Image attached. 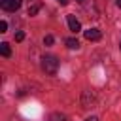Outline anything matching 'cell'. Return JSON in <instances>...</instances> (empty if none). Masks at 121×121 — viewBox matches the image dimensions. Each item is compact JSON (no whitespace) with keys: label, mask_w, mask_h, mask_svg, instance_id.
<instances>
[{"label":"cell","mask_w":121,"mask_h":121,"mask_svg":"<svg viewBox=\"0 0 121 121\" xmlns=\"http://www.w3.org/2000/svg\"><path fill=\"white\" fill-rule=\"evenodd\" d=\"M28 2H36V0H28Z\"/></svg>","instance_id":"16"},{"label":"cell","mask_w":121,"mask_h":121,"mask_svg":"<svg viewBox=\"0 0 121 121\" xmlns=\"http://www.w3.org/2000/svg\"><path fill=\"white\" fill-rule=\"evenodd\" d=\"M66 45H68L70 49H78V47H79V42H78L76 38H66Z\"/></svg>","instance_id":"8"},{"label":"cell","mask_w":121,"mask_h":121,"mask_svg":"<svg viewBox=\"0 0 121 121\" xmlns=\"http://www.w3.org/2000/svg\"><path fill=\"white\" fill-rule=\"evenodd\" d=\"M0 6L4 11H17L21 8V0H0Z\"/></svg>","instance_id":"3"},{"label":"cell","mask_w":121,"mask_h":121,"mask_svg":"<svg viewBox=\"0 0 121 121\" xmlns=\"http://www.w3.org/2000/svg\"><path fill=\"white\" fill-rule=\"evenodd\" d=\"M76 2H83V0H76Z\"/></svg>","instance_id":"17"},{"label":"cell","mask_w":121,"mask_h":121,"mask_svg":"<svg viewBox=\"0 0 121 121\" xmlns=\"http://www.w3.org/2000/svg\"><path fill=\"white\" fill-rule=\"evenodd\" d=\"M51 121H68V117H66L64 113H59V112H57V113L51 115Z\"/></svg>","instance_id":"9"},{"label":"cell","mask_w":121,"mask_h":121,"mask_svg":"<svg viewBox=\"0 0 121 121\" xmlns=\"http://www.w3.org/2000/svg\"><path fill=\"white\" fill-rule=\"evenodd\" d=\"M15 40H17V42H23V40H25V32H23V30H19V32L15 34Z\"/></svg>","instance_id":"11"},{"label":"cell","mask_w":121,"mask_h":121,"mask_svg":"<svg viewBox=\"0 0 121 121\" xmlns=\"http://www.w3.org/2000/svg\"><path fill=\"white\" fill-rule=\"evenodd\" d=\"M119 49H121V42H119Z\"/></svg>","instance_id":"18"},{"label":"cell","mask_w":121,"mask_h":121,"mask_svg":"<svg viewBox=\"0 0 121 121\" xmlns=\"http://www.w3.org/2000/svg\"><path fill=\"white\" fill-rule=\"evenodd\" d=\"M66 19H68V26H70L72 32H79V30H81V25H79V21H78L74 15H68Z\"/></svg>","instance_id":"5"},{"label":"cell","mask_w":121,"mask_h":121,"mask_svg":"<svg viewBox=\"0 0 121 121\" xmlns=\"http://www.w3.org/2000/svg\"><path fill=\"white\" fill-rule=\"evenodd\" d=\"M0 53H2L4 57H9V55H11V47H9V43H6V42L0 43Z\"/></svg>","instance_id":"7"},{"label":"cell","mask_w":121,"mask_h":121,"mask_svg":"<svg viewBox=\"0 0 121 121\" xmlns=\"http://www.w3.org/2000/svg\"><path fill=\"white\" fill-rule=\"evenodd\" d=\"M42 70H43L45 74H49V76L57 74V70H59V60H57V57L45 55V57L42 59Z\"/></svg>","instance_id":"1"},{"label":"cell","mask_w":121,"mask_h":121,"mask_svg":"<svg viewBox=\"0 0 121 121\" xmlns=\"http://www.w3.org/2000/svg\"><path fill=\"white\" fill-rule=\"evenodd\" d=\"M81 104H83V108H95V104H96V98H95V95L91 93V91H83V95H81Z\"/></svg>","instance_id":"2"},{"label":"cell","mask_w":121,"mask_h":121,"mask_svg":"<svg viewBox=\"0 0 121 121\" xmlns=\"http://www.w3.org/2000/svg\"><path fill=\"white\" fill-rule=\"evenodd\" d=\"M57 2H59L60 6H66V4H68V0H57Z\"/></svg>","instance_id":"13"},{"label":"cell","mask_w":121,"mask_h":121,"mask_svg":"<svg viewBox=\"0 0 121 121\" xmlns=\"http://www.w3.org/2000/svg\"><path fill=\"white\" fill-rule=\"evenodd\" d=\"M8 30V23L6 21H0V32H6Z\"/></svg>","instance_id":"12"},{"label":"cell","mask_w":121,"mask_h":121,"mask_svg":"<svg viewBox=\"0 0 121 121\" xmlns=\"http://www.w3.org/2000/svg\"><path fill=\"white\" fill-rule=\"evenodd\" d=\"M100 38H102V34H100L98 28H89V30H85V40H89V42H98Z\"/></svg>","instance_id":"4"},{"label":"cell","mask_w":121,"mask_h":121,"mask_svg":"<svg viewBox=\"0 0 121 121\" xmlns=\"http://www.w3.org/2000/svg\"><path fill=\"white\" fill-rule=\"evenodd\" d=\"M117 8H121V0H117Z\"/></svg>","instance_id":"15"},{"label":"cell","mask_w":121,"mask_h":121,"mask_svg":"<svg viewBox=\"0 0 121 121\" xmlns=\"http://www.w3.org/2000/svg\"><path fill=\"white\" fill-rule=\"evenodd\" d=\"M85 121H98V117H95V115H93V117H87Z\"/></svg>","instance_id":"14"},{"label":"cell","mask_w":121,"mask_h":121,"mask_svg":"<svg viewBox=\"0 0 121 121\" xmlns=\"http://www.w3.org/2000/svg\"><path fill=\"white\" fill-rule=\"evenodd\" d=\"M53 42H55V38H53L51 34H47V36L43 38V43H45V45H53Z\"/></svg>","instance_id":"10"},{"label":"cell","mask_w":121,"mask_h":121,"mask_svg":"<svg viewBox=\"0 0 121 121\" xmlns=\"http://www.w3.org/2000/svg\"><path fill=\"white\" fill-rule=\"evenodd\" d=\"M40 8H42V4H40V2H34L32 6H28V15H30V17L36 15V13L40 11Z\"/></svg>","instance_id":"6"}]
</instances>
